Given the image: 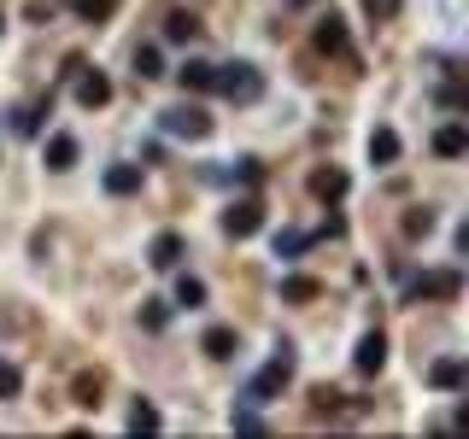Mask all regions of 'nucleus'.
Masks as SVG:
<instances>
[{"label":"nucleus","instance_id":"obj_1","mask_svg":"<svg viewBox=\"0 0 469 439\" xmlns=\"http://www.w3.org/2000/svg\"><path fill=\"white\" fill-rule=\"evenodd\" d=\"M288 381H293V346L282 340L276 351H270V363L253 375V387H246V405H264V398H276Z\"/></svg>","mask_w":469,"mask_h":439},{"label":"nucleus","instance_id":"obj_2","mask_svg":"<svg viewBox=\"0 0 469 439\" xmlns=\"http://www.w3.org/2000/svg\"><path fill=\"white\" fill-rule=\"evenodd\" d=\"M217 94L229 100V106H253L258 94H264V77H258V65H246V59H234V65H224L217 71Z\"/></svg>","mask_w":469,"mask_h":439},{"label":"nucleus","instance_id":"obj_3","mask_svg":"<svg viewBox=\"0 0 469 439\" xmlns=\"http://www.w3.org/2000/svg\"><path fill=\"white\" fill-rule=\"evenodd\" d=\"M158 123H165L177 141H206V135H212V111L206 106H170V111H158Z\"/></svg>","mask_w":469,"mask_h":439},{"label":"nucleus","instance_id":"obj_4","mask_svg":"<svg viewBox=\"0 0 469 439\" xmlns=\"http://www.w3.org/2000/svg\"><path fill=\"white\" fill-rule=\"evenodd\" d=\"M311 47L323 59H347V18H340V12H323L317 30H311Z\"/></svg>","mask_w":469,"mask_h":439},{"label":"nucleus","instance_id":"obj_5","mask_svg":"<svg viewBox=\"0 0 469 439\" xmlns=\"http://www.w3.org/2000/svg\"><path fill=\"white\" fill-rule=\"evenodd\" d=\"M458 287H464V270L452 263V270H435V275H416L405 293L411 299H458Z\"/></svg>","mask_w":469,"mask_h":439},{"label":"nucleus","instance_id":"obj_6","mask_svg":"<svg viewBox=\"0 0 469 439\" xmlns=\"http://www.w3.org/2000/svg\"><path fill=\"white\" fill-rule=\"evenodd\" d=\"M224 229L234 234V241L258 234V229H264V205H258V199H234V205L224 211Z\"/></svg>","mask_w":469,"mask_h":439},{"label":"nucleus","instance_id":"obj_7","mask_svg":"<svg viewBox=\"0 0 469 439\" xmlns=\"http://www.w3.org/2000/svg\"><path fill=\"white\" fill-rule=\"evenodd\" d=\"M381 363H388V334L369 329L364 340H358V351H352V369L358 375H381Z\"/></svg>","mask_w":469,"mask_h":439},{"label":"nucleus","instance_id":"obj_8","mask_svg":"<svg viewBox=\"0 0 469 439\" xmlns=\"http://www.w3.org/2000/svg\"><path fill=\"white\" fill-rule=\"evenodd\" d=\"M77 106H82V111L112 106V77H106V71H82V82H77Z\"/></svg>","mask_w":469,"mask_h":439},{"label":"nucleus","instance_id":"obj_9","mask_svg":"<svg viewBox=\"0 0 469 439\" xmlns=\"http://www.w3.org/2000/svg\"><path fill=\"white\" fill-rule=\"evenodd\" d=\"M47 118H53V94H42V100H30V106H18V111H12V129H18V135H42Z\"/></svg>","mask_w":469,"mask_h":439},{"label":"nucleus","instance_id":"obj_10","mask_svg":"<svg viewBox=\"0 0 469 439\" xmlns=\"http://www.w3.org/2000/svg\"><path fill=\"white\" fill-rule=\"evenodd\" d=\"M469 381V369H464V358H440L435 369H428V387L435 393H458V387Z\"/></svg>","mask_w":469,"mask_h":439},{"label":"nucleus","instance_id":"obj_11","mask_svg":"<svg viewBox=\"0 0 469 439\" xmlns=\"http://www.w3.org/2000/svg\"><path fill=\"white\" fill-rule=\"evenodd\" d=\"M435 153L440 158H464L469 153V123H440V129H435Z\"/></svg>","mask_w":469,"mask_h":439},{"label":"nucleus","instance_id":"obj_12","mask_svg":"<svg viewBox=\"0 0 469 439\" xmlns=\"http://www.w3.org/2000/svg\"><path fill=\"white\" fill-rule=\"evenodd\" d=\"M311 194L323 199V205H335V199H347V170H335V165H323L311 176Z\"/></svg>","mask_w":469,"mask_h":439},{"label":"nucleus","instance_id":"obj_13","mask_svg":"<svg viewBox=\"0 0 469 439\" xmlns=\"http://www.w3.org/2000/svg\"><path fill=\"white\" fill-rule=\"evenodd\" d=\"M147 263H153V270H177L182 263V234H158V241L147 246Z\"/></svg>","mask_w":469,"mask_h":439},{"label":"nucleus","instance_id":"obj_14","mask_svg":"<svg viewBox=\"0 0 469 439\" xmlns=\"http://www.w3.org/2000/svg\"><path fill=\"white\" fill-rule=\"evenodd\" d=\"M177 82L188 88V94H212V82H217V71L206 65V59H188V65L177 71Z\"/></svg>","mask_w":469,"mask_h":439},{"label":"nucleus","instance_id":"obj_15","mask_svg":"<svg viewBox=\"0 0 469 439\" xmlns=\"http://www.w3.org/2000/svg\"><path fill=\"white\" fill-rule=\"evenodd\" d=\"M100 393H106V381H100V369H82L77 381H71V398H77L82 410H94L100 405Z\"/></svg>","mask_w":469,"mask_h":439},{"label":"nucleus","instance_id":"obj_16","mask_svg":"<svg viewBox=\"0 0 469 439\" xmlns=\"http://www.w3.org/2000/svg\"><path fill=\"white\" fill-rule=\"evenodd\" d=\"M106 194H118V199L141 194V170H135V165H112V170H106Z\"/></svg>","mask_w":469,"mask_h":439},{"label":"nucleus","instance_id":"obj_17","mask_svg":"<svg viewBox=\"0 0 469 439\" xmlns=\"http://www.w3.org/2000/svg\"><path fill=\"white\" fill-rule=\"evenodd\" d=\"M234 346H241V334H234V329H206V340H200L206 358H234Z\"/></svg>","mask_w":469,"mask_h":439},{"label":"nucleus","instance_id":"obj_18","mask_svg":"<svg viewBox=\"0 0 469 439\" xmlns=\"http://www.w3.org/2000/svg\"><path fill=\"white\" fill-rule=\"evenodd\" d=\"M194 35H206L194 12H170V18H165V42H194Z\"/></svg>","mask_w":469,"mask_h":439},{"label":"nucleus","instance_id":"obj_19","mask_svg":"<svg viewBox=\"0 0 469 439\" xmlns=\"http://www.w3.org/2000/svg\"><path fill=\"white\" fill-rule=\"evenodd\" d=\"M393 158H399V135L376 129V135H369V165H393Z\"/></svg>","mask_w":469,"mask_h":439},{"label":"nucleus","instance_id":"obj_20","mask_svg":"<svg viewBox=\"0 0 469 439\" xmlns=\"http://www.w3.org/2000/svg\"><path fill=\"white\" fill-rule=\"evenodd\" d=\"M317 293H323V287H317L311 275H288V282H282V299H288V305H311Z\"/></svg>","mask_w":469,"mask_h":439},{"label":"nucleus","instance_id":"obj_21","mask_svg":"<svg viewBox=\"0 0 469 439\" xmlns=\"http://www.w3.org/2000/svg\"><path fill=\"white\" fill-rule=\"evenodd\" d=\"M77 165V141H71V135H53V141H47V170H71Z\"/></svg>","mask_w":469,"mask_h":439},{"label":"nucleus","instance_id":"obj_22","mask_svg":"<svg viewBox=\"0 0 469 439\" xmlns=\"http://www.w3.org/2000/svg\"><path fill=\"white\" fill-rule=\"evenodd\" d=\"M311 241H317V234H300V229H282V234H276V258H305V253H311Z\"/></svg>","mask_w":469,"mask_h":439},{"label":"nucleus","instance_id":"obj_23","mask_svg":"<svg viewBox=\"0 0 469 439\" xmlns=\"http://www.w3.org/2000/svg\"><path fill=\"white\" fill-rule=\"evenodd\" d=\"M129 434H158V410L147 405V398H135V405H129Z\"/></svg>","mask_w":469,"mask_h":439},{"label":"nucleus","instance_id":"obj_24","mask_svg":"<svg viewBox=\"0 0 469 439\" xmlns=\"http://www.w3.org/2000/svg\"><path fill=\"white\" fill-rule=\"evenodd\" d=\"M71 6H77L82 24H106V18L118 12V0H71Z\"/></svg>","mask_w":469,"mask_h":439},{"label":"nucleus","instance_id":"obj_25","mask_svg":"<svg viewBox=\"0 0 469 439\" xmlns=\"http://www.w3.org/2000/svg\"><path fill=\"white\" fill-rule=\"evenodd\" d=\"M405 234H411V241H428V234H435V211H405Z\"/></svg>","mask_w":469,"mask_h":439},{"label":"nucleus","instance_id":"obj_26","mask_svg":"<svg viewBox=\"0 0 469 439\" xmlns=\"http://www.w3.org/2000/svg\"><path fill=\"white\" fill-rule=\"evenodd\" d=\"M135 71H141V82L165 77V53H158V47H135Z\"/></svg>","mask_w":469,"mask_h":439},{"label":"nucleus","instance_id":"obj_27","mask_svg":"<svg viewBox=\"0 0 469 439\" xmlns=\"http://www.w3.org/2000/svg\"><path fill=\"white\" fill-rule=\"evenodd\" d=\"M340 405H347V398H340L335 387H311V410H317V416H335Z\"/></svg>","mask_w":469,"mask_h":439},{"label":"nucleus","instance_id":"obj_28","mask_svg":"<svg viewBox=\"0 0 469 439\" xmlns=\"http://www.w3.org/2000/svg\"><path fill=\"white\" fill-rule=\"evenodd\" d=\"M165 322H170V305H165V299H147V305H141V329H165Z\"/></svg>","mask_w":469,"mask_h":439},{"label":"nucleus","instance_id":"obj_29","mask_svg":"<svg viewBox=\"0 0 469 439\" xmlns=\"http://www.w3.org/2000/svg\"><path fill=\"white\" fill-rule=\"evenodd\" d=\"M177 305H206V282H194V275H182V282H177Z\"/></svg>","mask_w":469,"mask_h":439},{"label":"nucleus","instance_id":"obj_30","mask_svg":"<svg viewBox=\"0 0 469 439\" xmlns=\"http://www.w3.org/2000/svg\"><path fill=\"white\" fill-rule=\"evenodd\" d=\"M18 387H24V375L12 363H0V398H18Z\"/></svg>","mask_w":469,"mask_h":439},{"label":"nucleus","instance_id":"obj_31","mask_svg":"<svg viewBox=\"0 0 469 439\" xmlns=\"http://www.w3.org/2000/svg\"><path fill=\"white\" fill-rule=\"evenodd\" d=\"M229 428H234V434H264V422H258L253 410H234V416H229Z\"/></svg>","mask_w":469,"mask_h":439},{"label":"nucleus","instance_id":"obj_32","mask_svg":"<svg viewBox=\"0 0 469 439\" xmlns=\"http://www.w3.org/2000/svg\"><path fill=\"white\" fill-rule=\"evenodd\" d=\"M435 100H440V106H446V111H458V106H464V100H469V94H464V82H446V88H440V94H435Z\"/></svg>","mask_w":469,"mask_h":439},{"label":"nucleus","instance_id":"obj_33","mask_svg":"<svg viewBox=\"0 0 469 439\" xmlns=\"http://www.w3.org/2000/svg\"><path fill=\"white\" fill-rule=\"evenodd\" d=\"M229 176H241V182H253V187H258V182H264V165H258V158H241V165H234Z\"/></svg>","mask_w":469,"mask_h":439},{"label":"nucleus","instance_id":"obj_34","mask_svg":"<svg viewBox=\"0 0 469 439\" xmlns=\"http://www.w3.org/2000/svg\"><path fill=\"white\" fill-rule=\"evenodd\" d=\"M364 12H369V18H376V24H388L393 12H399V0H364Z\"/></svg>","mask_w":469,"mask_h":439},{"label":"nucleus","instance_id":"obj_35","mask_svg":"<svg viewBox=\"0 0 469 439\" xmlns=\"http://www.w3.org/2000/svg\"><path fill=\"white\" fill-rule=\"evenodd\" d=\"M24 18H30V24H47V18H53V0H30V6H24Z\"/></svg>","mask_w":469,"mask_h":439},{"label":"nucleus","instance_id":"obj_36","mask_svg":"<svg viewBox=\"0 0 469 439\" xmlns=\"http://www.w3.org/2000/svg\"><path fill=\"white\" fill-rule=\"evenodd\" d=\"M288 6H311V0H288Z\"/></svg>","mask_w":469,"mask_h":439},{"label":"nucleus","instance_id":"obj_37","mask_svg":"<svg viewBox=\"0 0 469 439\" xmlns=\"http://www.w3.org/2000/svg\"><path fill=\"white\" fill-rule=\"evenodd\" d=\"M0 30H6V12H0Z\"/></svg>","mask_w":469,"mask_h":439}]
</instances>
